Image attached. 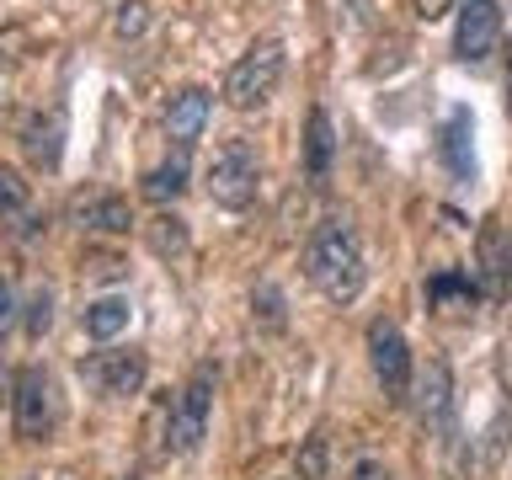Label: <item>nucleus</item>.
<instances>
[{
  "mask_svg": "<svg viewBox=\"0 0 512 480\" xmlns=\"http://www.w3.org/2000/svg\"><path fill=\"white\" fill-rule=\"evenodd\" d=\"M304 278L331 304H352L363 294V246H358V230L347 219L315 224L310 246H304Z\"/></svg>",
  "mask_w": 512,
  "mask_h": 480,
  "instance_id": "f257e3e1",
  "label": "nucleus"
},
{
  "mask_svg": "<svg viewBox=\"0 0 512 480\" xmlns=\"http://www.w3.org/2000/svg\"><path fill=\"white\" fill-rule=\"evenodd\" d=\"M256 182H262V160H256L251 139H224L208 160V198L240 214V208L256 203Z\"/></svg>",
  "mask_w": 512,
  "mask_h": 480,
  "instance_id": "f03ea898",
  "label": "nucleus"
},
{
  "mask_svg": "<svg viewBox=\"0 0 512 480\" xmlns=\"http://www.w3.org/2000/svg\"><path fill=\"white\" fill-rule=\"evenodd\" d=\"M278 80H283V43L262 38L230 64V75H224V102H230L235 112H251L278 91Z\"/></svg>",
  "mask_w": 512,
  "mask_h": 480,
  "instance_id": "7ed1b4c3",
  "label": "nucleus"
},
{
  "mask_svg": "<svg viewBox=\"0 0 512 480\" xmlns=\"http://www.w3.org/2000/svg\"><path fill=\"white\" fill-rule=\"evenodd\" d=\"M208 406H214V368L203 363L198 374L187 379V390L176 395V406H171V432H166V448H171V454H192V448L203 443Z\"/></svg>",
  "mask_w": 512,
  "mask_h": 480,
  "instance_id": "20e7f679",
  "label": "nucleus"
},
{
  "mask_svg": "<svg viewBox=\"0 0 512 480\" xmlns=\"http://www.w3.org/2000/svg\"><path fill=\"white\" fill-rule=\"evenodd\" d=\"M54 427H59L54 379H48L43 368H22V374H16V432H22L27 443H43Z\"/></svg>",
  "mask_w": 512,
  "mask_h": 480,
  "instance_id": "39448f33",
  "label": "nucleus"
},
{
  "mask_svg": "<svg viewBox=\"0 0 512 480\" xmlns=\"http://www.w3.org/2000/svg\"><path fill=\"white\" fill-rule=\"evenodd\" d=\"M368 363H374L384 395L406 400V390H411V347H406V336H400L395 320H374V326H368Z\"/></svg>",
  "mask_w": 512,
  "mask_h": 480,
  "instance_id": "423d86ee",
  "label": "nucleus"
},
{
  "mask_svg": "<svg viewBox=\"0 0 512 480\" xmlns=\"http://www.w3.org/2000/svg\"><path fill=\"white\" fill-rule=\"evenodd\" d=\"M496 43H502V16H496V6L491 0H470L459 11V27H454V54L464 64H480L496 54Z\"/></svg>",
  "mask_w": 512,
  "mask_h": 480,
  "instance_id": "0eeeda50",
  "label": "nucleus"
},
{
  "mask_svg": "<svg viewBox=\"0 0 512 480\" xmlns=\"http://www.w3.org/2000/svg\"><path fill=\"white\" fill-rule=\"evenodd\" d=\"M86 379L96 384L102 395L112 400H128V395H139V384H144V352H96V358L86 363Z\"/></svg>",
  "mask_w": 512,
  "mask_h": 480,
  "instance_id": "6e6552de",
  "label": "nucleus"
},
{
  "mask_svg": "<svg viewBox=\"0 0 512 480\" xmlns=\"http://www.w3.org/2000/svg\"><path fill=\"white\" fill-rule=\"evenodd\" d=\"M70 219L80 230H102V235H128L134 230V208H128L118 192H80L70 203Z\"/></svg>",
  "mask_w": 512,
  "mask_h": 480,
  "instance_id": "1a4fd4ad",
  "label": "nucleus"
},
{
  "mask_svg": "<svg viewBox=\"0 0 512 480\" xmlns=\"http://www.w3.org/2000/svg\"><path fill=\"white\" fill-rule=\"evenodd\" d=\"M416 400H422V422L432 432L448 427V411H454V374H448L443 358H427L422 379H416Z\"/></svg>",
  "mask_w": 512,
  "mask_h": 480,
  "instance_id": "9d476101",
  "label": "nucleus"
},
{
  "mask_svg": "<svg viewBox=\"0 0 512 480\" xmlns=\"http://www.w3.org/2000/svg\"><path fill=\"white\" fill-rule=\"evenodd\" d=\"M208 107H214V96H208L203 86H187V91H176V96H171V107H166V134L182 144V150H192V139L203 134Z\"/></svg>",
  "mask_w": 512,
  "mask_h": 480,
  "instance_id": "9b49d317",
  "label": "nucleus"
},
{
  "mask_svg": "<svg viewBox=\"0 0 512 480\" xmlns=\"http://www.w3.org/2000/svg\"><path fill=\"white\" fill-rule=\"evenodd\" d=\"M438 155H443V166L459 176V182H470L475 176V150H470V112L454 107L443 118V134H438Z\"/></svg>",
  "mask_w": 512,
  "mask_h": 480,
  "instance_id": "f8f14e48",
  "label": "nucleus"
},
{
  "mask_svg": "<svg viewBox=\"0 0 512 480\" xmlns=\"http://www.w3.org/2000/svg\"><path fill=\"white\" fill-rule=\"evenodd\" d=\"M59 139H64V112H48V118L22 123V150H27L32 166H43V171L59 166Z\"/></svg>",
  "mask_w": 512,
  "mask_h": 480,
  "instance_id": "ddd939ff",
  "label": "nucleus"
},
{
  "mask_svg": "<svg viewBox=\"0 0 512 480\" xmlns=\"http://www.w3.org/2000/svg\"><path fill=\"white\" fill-rule=\"evenodd\" d=\"M331 150H336L331 118L315 107L310 112V128H304V176H310V182H326V176H331Z\"/></svg>",
  "mask_w": 512,
  "mask_h": 480,
  "instance_id": "4468645a",
  "label": "nucleus"
},
{
  "mask_svg": "<svg viewBox=\"0 0 512 480\" xmlns=\"http://www.w3.org/2000/svg\"><path fill=\"white\" fill-rule=\"evenodd\" d=\"M182 192H187V150L176 144L155 171H144V198H150V203H171V198H182Z\"/></svg>",
  "mask_w": 512,
  "mask_h": 480,
  "instance_id": "2eb2a0df",
  "label": "nucleus"
},
{
  "mask_svg": "<svg viewBox=\"0 0 512 480\" xmlns=\"http://www.w3.org/2000/svg\"><path fill=\"white\" fill-rule=\"evenodd\" d=\"M128 299H96L86 304V336H96V342H112L118 331H128Z\"/></svg>",
  "mask_w": 512,
  "mask_h": 480,
  "instance_id": "dca6fc26",
  "label": "nucleus"
},
{
  "mask_svg": "<svg viewBox=\"0 0 512 480\" xmlns=\"http://www.w3.org/2000/svg\"><path fill=\"white\" fill-rule=\"evenodd\" d=\"M144 240H150L155 256H182V251H187V219L155 214L150 224H144Z\"/></svg>",
  "mask_w": 512,
  "mask_h": 480,
  "instance_id": "f3484780",
  "label": "nucleus"
},
{
  "mask_svg": "<svg viewBox=\"0 0 512 480\" xmlns=\"http://www.w3.org/2000/svg\"><path fill=\"white\" fill-rule=\"evenodd\" d=\"M294 475L299 480H331V443H326V432H310L299 448V459H294Z\"/></svg>",
  "mask_w": 512,
  "mask_h": 480,
  "instance_id": "a211bd4d",
  "label": "nucleus"
},
{
  "mask_svg": "<svg viewBox=\"0 0 512 480\" xmlns=\"http://www.w3.org/2000/svg\"><path fill=\"white\" fill-rule=\"evenodd\" d=\"M27 198H32V187L22 182V171H16V166H0V224L22 219V214H27Z\"/></svg>",
  "mask_w": 512,
  "mask_h": 480,
  "instance_id": "6ab92c4d",
  "label": "nucleus"
},
{
  "mask_svg": "<svg viewBox=\"0 0 512 480\" xmlns=\"http://www.w3.org/2000/svg\"><path fill=\"white\" fill-rule=\"evenodd\" d=\"M427 299L432 304H454V299L470 304L475 299V283L464 278V272H438V278H427Z\"/></svg>",
  "mask_w": 512,
  "mask_h": 480,
  "instance_id": "aec40b11",
  "label": "nucleus"
},
{
  "mask_svg": "<svg viewBox=\"0 0 512 480\" xmlns=\"http://www.w3.org/2000/svg\"><path fill=\"white\" fill-rule=\"evenodd\" d=\"M144 22H150V6H144V0H123L118 16H112V32H118V38H139Z\"/></svg>",
  "mask_w": 512,
  "mask_h": 480,
  "instance_id": "412c9836",
  "label": "nucleus"
},
{
  "mask_svg": "<svg viewBox=\"0 0 512 480\" xmlns=\"http://www.w3.org/2000/svg\"><path fill=\"white\" fill-rule=\"evenodd\" d=\"M86 278H96V283H118L123 272H128V262H118V256H107V251H86Z\"/></svg>",
  "mask_w": 512,
  "mask_h": 480,
  "instance_id": "4be33fe9",
  "label": "nucleus"
},
{
  "mask_svg": "<svg viewBox=\"0 0 512 480\" xmlns=\"http://www.w3.org/2000/svg\"><path fill=\"white\" fill-rule=\"evenodd\" d=\"M48 304H54V299H48V288H38V294H32V315H27V331H32V336H43L48 320H54V310H48Z\"/></svg>",
  "mask_w": 512,
  "mask_h": 480,
  "instance_id": "5701e85b",
  "label": "nucleus"
},
{
  "mask_svg": "<svg viewBox=\"0 0 512 480\" xmlns=\"http://www.w3.org/2000/svg\"><path fill=\"white\" fill-rule=\"evenodd\" d=\"M256 299H262V315H267V326L278 331V326H283V299H278V288H272V283H262V288H256Z\"/></svg>",
  "mask_w": 512,
  "mask_h": 480,
  "instance_id": "b1692460",
  "label": "nucleus"
},
{
  "mask_svg": "<svg viewBox=\"0 0 512 480\" xmlns=\"http://www.w3.org/2000/svg\"><path fill=\"white\" fill-rule=\"evenodd\" d=\"M352 480H395V475L384 470L379 459H358V464H352Z\"/></svg>",
  "mask_w": 512,
  "mask_h": 480,
  "instance_id": "393cba45",
  "label": "nucleus"
},
{
  "mask_svg": "<svg viewBox=\"0 0 512 480\" xmlns=\"http://www.w3.org/2000/svg\"><path fill=\"white\" fill-rule=\"evenodd\" d=\"M416 6V16H422V22H438V16H448V6H454V0H411Z\"/></svg>",
  "mask_w": 512,
  "mask_h": 480,
  "instance_id": "a878e982",
  "label": "nucleus"
},
{
  "mask_svg": "<svg viewBox=\"0 0 512 480\" xmlns=\"http://www.w3.org/2000/svg\"><path fill=\"white\" fill-rule=\"evenodd\" d=\"M11 304H16V299H11V283L0 278V326H6V320H11Z\"/></svg>",
  "mask_w": 512,
  "mask_h": 480,
  "instance_id": "bb28decb",
  "label": "nucleus"
},
{
  "mask_svg": "<svg viewBox=\"0 0 512 480\" xmlns=\"http://www.w3.org/2000/svg\"><path fill=\"white\" fill-rule=\"evenodd\" d=\"M507 107H512V54H507Z\"/></svg>",
  "mask_w": 512,
  "mask_h": 480,
  "instance_id": "cd10ccee",
  "label": "nucleus"
},
{
  "mask_svg": "<svg viewBox=\"0 0 512 480\" xmlns=\"http://www.w3.org/2000/svg\"><path fill=\"white\" fill-rule=\"evenodd\" d=\"M128 480H139V475H128Z\"/></svg>",
  "mask_w": 512,
  "mask_h": 480,
  "instance_id": "c85d7f7f",
  "label": "nucleus"
}]
</instances>
